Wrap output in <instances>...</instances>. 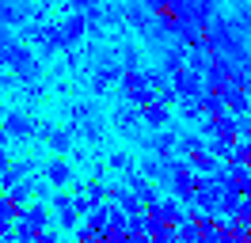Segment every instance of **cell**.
Here are the masks:
<instances>
[{
	"instance_id": "7a4b0ae2",
	"label": "cell",
	"mask_w": 251,
	"mask_h": 243,
	"mask_svg": "<svg viewBox=\"0 0 251 243\" xmlns=\"http://www.w3.org/2000/svg\"><path fill=\"white\" fill-rule=\"evenodd\" d=\"M0 167H4V152H0Z\"/></svg>"
},
{
	"instance_id": "6da1fadb",
	"label": "cell",
	"mask_w": 251,
	"mask_h": 243,
	"mask_svg": "<svg viewBox=\"0 0 251 243\" xmlns=\"http://www.w3.org/2000/svg\"><path fill=\"white\" fill-rule=\"evenodd\" d=\"M50 179H53V182H65V179H69V167L53 164V167H50Z\"/></svg>"
}]
</instances>
